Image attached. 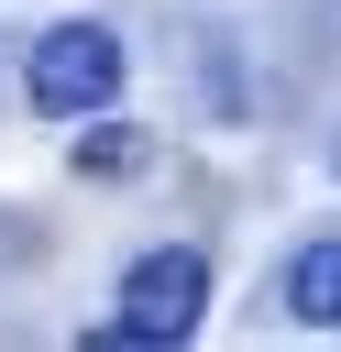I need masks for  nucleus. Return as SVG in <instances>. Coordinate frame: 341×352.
I'll return each instance as SVG.
<instances>
[{
    "label": "nucleus",
    "instance_id": "7ed1b4c3",
    "mask_svg": "<svg viewBox=\"0 0 341 352\" xmlns=\"http://www.w3.org/2000/svg\"><path fill=\"white\" fill-rule=\"evenodd\" d=\"M275 297H286L297 330H341V242H297L286 275H275Z\"/></svg>",
    "mask_w": 341,
    "mask_h": 352
},
{
    "label": "nucleus",
    "instance_id": "f257e3e1",
    "mask_svg": "<svg viewBox=\"0 0 341 352\" xmlns=\"http://www.w3.org/2000/svg\"><path fill=\"white\" fill-rule=\"evenodd\" d=\"M198 308H209V253H198V242H154V253H132L121 308H110L88 341H99V352H176V341L198 330Z\"/></svg>",
    "mask_w": 341,
    "mask_h": 352
},
{
    "label": "nucleus",
    "instance_id": "20e7f679",
    "mask_svg": "<svg viewBox=\"0 0 341 352\" xmlns=\"http://www.w3.org/2000/svg\"><path fill=\"white\" fill-rule=\"evenodd\" d=\"M77 165H88V176H132V165H143V143L99 110V132H77Z\"/></svg>",
    "mask_w": 341,
    "mask_h": 352
},
{
    "label": "nucleus",
    "instance_id": "f03ea898",
    "mask_svg": "<svg viewBox=\"0 0 341 352\" xmlns=\"http://www.w3.org/2000/svg\"><path fill=\"white\" fill-rule=\"evenodd\" d=\"M22 99L44 121H99L121 99V33L110 22H44L22 55Z\"/></svg>",
    "mask_w": 341,
    "mask_h": 352
}]
</instances>
